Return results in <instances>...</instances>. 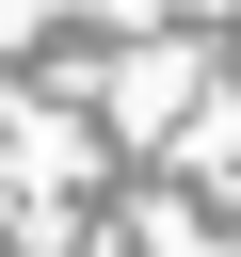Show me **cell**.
<instances>
[{"label": "cell", "instance_id": "1", "mask_svg": "<svg viewBox=\"0 0 241 257\" xmlns=\"http://www.w3.org/2000/svg\"><path fill=\"white\" fill-rule=\"evenodd\" d=\"M48 16H64V0H0V32H48Z\"/></svg>", "mask_w": 241, "mask_h": 257}]
</instances>
